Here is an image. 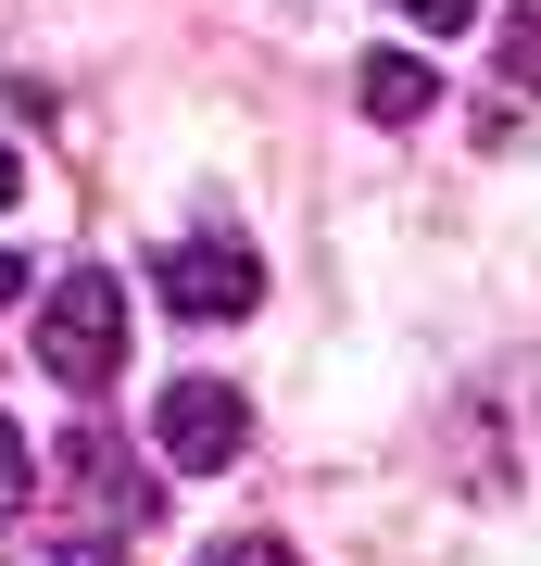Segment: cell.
I'll return each mask as SVG.
<instances>
[{"instance_id": "3", "label": "cell", "mask_w": 541, "mask_h": 566, "mask_svg": "<svg viewBox=\"0 0 541 566\" xmlns=\"http://www.w3.org/2000/svg\"><path fill=\"white\" fill-rule=\"evenodd\" d=\"M164 303H177L189 327L252 315V303H264V264H252V240H177V252H164Z\"/></svg>"}, {"instance_id": "5", "label": "cell", "mask_w": 541, "mask_h": 566, "mask_svg": "<svg viewBox=\"0 0 541 566\" xmlns=\"http://www.w3.org/2000/svg\"><path fill=\"white\" fill-rule=\"evenodd\" d=\"M353 102L378 114V126H416L428 102H441V76H428L416 51H378V63H365V76H353Z\"/></svg>"}, {"instance_id": "11", "label": "cell", "mask_w": 541, "mask_h": 566, "mask_svg": "<svg viewBox=\"0 0 541 566\" xmlns=\"http://www.w3.org/2000/svg\"><path fill=\"white\" fill-rule=\"evenodd\" d=\"M25 303V252H0V315H13Z\"/></svg>"}, {"instance_id": "6", "label": "cell", "mask_w": 541, "mask_h": 566, "mask_svg": "<svg viewBox=\"0 0 541 566\" xmlns=\"http://www.w3.org/2000/svg\"><path fill=\"white\" fill-rule=\"evenodd\" d=\"M503 88H529V102H541V13H517V25H503Z\"/></svg>"}, {"instance_id": "7", "label": "cell", "mask_w": 541, "mask_h": 566, "mask_svg": "<svg viewBox=\"0 0 541 566\" xmlns=\"http://www.w3.org/2000/svg\"><path fill=\"white\" fill-rule=\"evenodd\" d=\"M25 491H39V441H25V428H13V416H0V516H13V504H25Z\"/></svg>"}, {"instance_id": "8", "label": "cell", "mask_w": 541, "mask_h": 566, "mask_svg": "<svg viewBox=\"0 0 541 566\" xmlns=\"http://www.w3.org/2000/svg\"><path fill=\"white\" fill-rule=\"evenodd\" d=\"M51 566H139L126 528H76V542H51Z\"/></svg>"}, {"instance_id": "2", "label": "cell", "mask_w": 541, "mask_h": 566, "mask_svg": "<svg viewBox=\"0 0 541 566\" xmlns=\"http://www.w3.org/2000/svg\"><path fill=\"white\" fill-rule=\"evenodd\" d=\"M152 441H164V465H177V479H215V465H240L252 453V403L227 378H177L152 403Z\"/></svg>"}, {"instance_id": "12", "label": "cell", "mask_w": 541, "mask_h": 566, "mask_svg": "<svg viewBox=\"0 0 541 566\" xmlns=\"http://www.w3.org/2000/svg\"><path fill=\"white\" fill-rule=\"evenodd\" d=\"M13 189H25V164H13V139H0V214H13Z\"/></svg>"}, {"instance_id": "4", "label": "cell", "mask_w": 541, "mask_h": 566, "mask_svg": "<svg viewBox=\"0 0 541 566\" xmlns=\"http://www.w3.org/2000/svg\"><path fill=\"white\" fill-rule=\"evenodd\" d=\"M63 465H76V479L101 491V516H126V528H139V516L164 504V491H152V479H139V465H126L114 441H101V428H63Z\"/></svg>"}, {"instance_id": "10", "label": "cell", "mask_w": 541, "mask_h": 566, "mask_svg": "<svg viewBox=\"0 0 541 566\" xmlns=\"http://www.w3.org/2000/svg\"><path fill=\"white\" fill-rule=\"evenodd\" d=\"M403 25H428V39H466V25H479V0H403Z\"/></svg>"}, {"instance_id": "1", "label": "cell", "mask_w": 541, "mask_h": 566, "mask_svg": "<svg viewBox=\"0 0 541 566\" xmlns=\"http://www.w3.org/2000/svg\"><path fill=\"white\" fill-rule=\"evenodd\" d=\"M39 365L63 390H101L126 365V277H101V264H76V277L39 303Z\"/></svg>"}, {"instance_id": "9", "label": "cell", "mask_w": 541, "mask_h": 566, "mask_svg": "<svg viewBox=\"0 0 541 566\" xmlns=\"http://www.w3.org/2000/svg\"><path fill=\"white\" fill-rule=\"evenodd\" d=\"M201 566H290V542H264V528H240V542H201Z\"/></svg>"}]
</instances>
